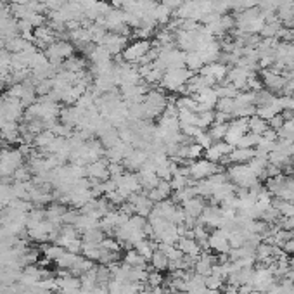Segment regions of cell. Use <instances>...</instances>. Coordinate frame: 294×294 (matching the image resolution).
I'll return each mask as SVG.
<instances>
[{
  "label": "cell",
  "instance_id": "1",
  "mask_svg": "<svg viewBox=\"0 0 294 294\" xmlns=\"http://www.w3.org/2000/svg\"><path fill=\"white\" fill-rule=\"evenodd\" d=\"M168 99L166 92L163 88H151V90L146 94V97L142 100V109H144V122H151V120H156L159 118L161 114L166 109Z\"/></svg>",
  "mask_w": 294,
  "mask_h": 294
},
{
  "label": "cell",
  "instance_id": "2",
  "mask_svg": "<svg viewBox=\"0 0 294 294\" xmlns=\"http://www.w3.org/2000/svg\"><path fill=\"white\" fill-rule=\"evenodd\" d=\"M194 75L187 68H175V70H166L161 80V88L166 92H180L189 82V78Z\"/></svg>",
  "mask_w": 294,
  "mask_h": 294
},
{
  "label": "cell",
  "instance_id": "3",
  "mask_svg": "<svg viewBox=\"0 0 294 294\" xmlns=\"http://www.w3.org/2000/svg\"><path fill=\"white\" fill-rule=\"evenodd\" d=\"M227 177L237 187H243V189H251L260 184V179L251 171V168L248 164H230Z\"/></svg>",
  "mask_w": 294,
  "mask_h": 294
},
{
  "label": "cell",
  "instance_id": "4",
  "mask_svg": "<svg viewBox=\"0 0 294 294\" xmlns=\"http://www.w3.org/2000/svg\"><path fill=\"white\" fill-rule=\"evenodd\" d=\"M187 168H189V177H191L192 180H196V182L208 179V177L215 175V173L223 171L221 164L211 163V161H208V159H204V158L196 159V161H192V163H189Z\"/></svg>",
  "mask_w": 294,
  "mask_h": 294
},
{
  "label": "cell",
  "instance_id": "5",
  "mask_svg": "<svg viewBox=\"0 0 294 294\" xmlns=\"http://www.w3.org/2000/svg\"><path fill=\"white\" fill-rule=\"evenodd\" d=\"M151 47H152L151 40H139V38H135L134 42L128 43V47L123 50L122 59H123L125 63L137 64V66H139V64L142 63V59L147 55V52L151 50Z\"/></svg>",
  "mask_w": 294,
  "mask_h": 294
},
{
  "label": "cell",
  "instance_id": "6",
  "mask_svg": "<svg viewBox=\"0 0 294 294\" xmlns=\"http://www.w3.org/2000/svg\"><path fill=\"white\" fill-rule=\"evenodd\" d=\"M248 118H232L228 122V130L227 135H225V142L230 144V146L236 147L237 142L241 140V137L244 134H248Z\"/></svg>",
  "mask_w": 294,
  "mask_h": 294
},
{
  "label": "cell",
  "instance_id": "7",
  "mask_svg": "<svg viewBox=\"0 0 294 294\" xmlns=\"http://www.w3.org/2000/svg\"><path fill=\"white\" fill-rule=\"evenodd\" d=\"M260 78L263 82V88H267L268 92H280V94L287 82L284 75L273 73L272 70H260Z\"/></svg>",
  "mask_w": 294,
  "mask_h": 294
},
{
  "label": "cell",
  "instance_id": "8",
  "mask_svg": "<svg viewBox=\"0 0 294 294\" xmlns=\"http://www.w3.org/2000/svg\"><path fill=\"white\" fill-rule=\"evenodd\" d=\"M107 159H99V161H92L85 166V175L92 182H106L109 179V166H107Z\"/></svg>",
  "mask_w": 294,
  "mask_h": 294
},
{
  "label": "cell",
  "instance_id": "9",
  "mask_svg": "<svg viewBox=\"0 0 294 294\" xmlns=\"http://www.w3.org/2000/svg\"><path fill=\"white\" fill-rule=\"evenodd\" d=\"M128 43H130L128 37H123V35H120V33H111V31H107L102 45L109 50V54L112 55V57H118V55L123 54V50L128 47Z\"/></svg>",
  "mask_w": 294,
  "mask_h": 294
},
{
  "label": "cell",
  "instance_id": "10",
  "mask_svg": "<svg viewBox=\"0 0 294 294\" xmlns=\"http://www.w3.org/2000/svg\"><path fill=\"white\" fill-rule=\"evenodd\" d=\"M147 159H149L147 152L144 151V149L135 147L134 151H132L130 154H128L127 158L123 159V166H125V170H127V171L139 173L144 168V164L147 163Z\"/></svg>",
  "mask_w": 294,
  "mask_h": 294
},
{
  "label": "cell",
  "instance_id": "11",
  "mask_svg": "<svg viewBox=\"0 0 294 294\" xmlns=\"http://www.w3.org/2000/svg\"><path fill=\"white\" fill-rule=\"evenodd\" d=\"M228 68L227 64H221V63H209V64H204L203 70L199 71L203 76H206L211 82H215V85H218V83L225 82V78H227L228 75Z\"/></svg>",
  "mask_w": 294,
  "mask_h": 294
},
{
  "label": "cell",
  "instance_id": "12",
  "mask_svg": "<svg viewBox=\"0 0 294 294\" xmlns=\"http://www.w3.org/2000/svg\"><path fill=\"white\" fill-rule=\"evenodd\" d=\"M233 151V146H230V144H227L225 140H220V142H213V146L211 147H208L206 151H204V159H208V161H211V163H218L220 164V161L223 159V158H227L228 154Z\"/></svg>",
  "mask_w": 294,
  "mask_h": 294
},
{
  "label": "cell",
  "instance_id": "13",
  "mask_svg": "<svg viewBox=\"0 0 294 294\" xmlns=\"http://www.w3.org/2000/svg\"><path fill=\"white\" fill-rule=\"evenodd\" d=\"M196 102L199 104V112L206 111V109H215L216 102H218V95H216V90L213 87L203 88L201 92H197L194 95Z\"/></svg>",
  "mask_w": 294,
  "mask_h": 294
},
{
  "label": "cell",
  "instance_id": "14",
  "mask_svg": "<svg viewBox=\"0 0 294 294\" xmlns=\"http://www.w3.org/2000/svg\"><path fill=\"white\" fill-rule=\"evenodd\" d=\"M255 156H256L255 149L233 147V151L228 154V161H230V164H248Z\"/></svg>",
  "mask_w": 294,
  "mask_h": 294
},
{
  "label": "cell",
  "instance_id": "15",
  "mask_svg": "<svg viewBox=\"0 0 294 294\" xmlns=\"http://www.w3.org/2000/svg\"><path fill=\"white\" fill-rule=\"evenodd\" d=\"M63 70L70 71V73H80V71L87 70V59L83 55H71L63 63Z\"/></svg>",
  "mask_w": 294,
  "mask_h": 294
},
{
  "label": "cell",
  "instance_id": "16",
  "mask_svg": "<svg viewBox=\"0 0 294 294\" xmlns=\"http://www.w3.org/2000/svg\"><path fill=\"white\" fill-rule=\"evenodd\" d=\"M152 18H154V21L158 23V25L166 26L168 23H170V19L173 18V11L168 9L163 2H158L154 7V11H152Z\"/></svg>",
  "mask_w": 294,
  "mask_h": 294
},
{
  "label": "cell",
  "instance_id": "17",
  "mask_svg": "<svg viewBox=\"0 0 294 294\" xmlns=\"http://www.w3.org/2000/svg\"><path fill=\"white\" fill-rule=\"evenodd\" d=\"M279 112H282V107H280V104H279V95H277V99L273 100V102L267 104V106L256 107V116L263 118L265 122H268L270 118H273V116L279 114Z\"/></svg>",
  "mask_w": 294,
  "mask_h": 294
},
{
  "label": "cell",
  "instance_id": "18",
  "mask_svg": "<svg viewBox=\"0 0 294 294\" xmlns=\"http://www.w3.org/2000/svg\"><path fill=\"white\" fill-rule=\"evenodd\" d=\"M204 66V61L203 57L199 55L197 50H191V52H185V68L192 73H199Z\"/></svg>",
  "mask_w": 294,
  "mask_h": 294
},
{
  "label": "cell",
  "instance_id": "19",
  "mask_svg": "<svg viewBox=\"0 0 294 294\" xmlns=\"http://www.w3.org/2000/svg\"><path fill=\"white\" fill-rule=\"evenodd\" d=\"M268 163L282 170V168H285V166H291V156L285 154V152H282V151L273 149V151L268 154Z\"/></svg>",
  "mask_w": 294,
  "mask_h": 294
},
{
  "label": "cell",
  "instance_id": "20",
  "mask_svg": "<svg viewBox=\"0 0 294 294\" xmlns=\"http://www.w3.org/2000/svg\"><path fill=\"white\" fill-rule=\"evenodd\" d=\"M248 130L251 132V134L263 135L265 132L268 130V122H265L263 118L255 114V116H251V118H248Z\"/></svg>",
  "mask_w": 294,
  "mask_h": 294
},
{
  "label": "cell",
  "instance_id": "21",
  "mask_svg": "<svg viewBox=\"0 0 294 294\" xmlns=\"http://www.w3.org/2000/svg\"><path fill=\"white\" fill-rule=\"evenodd\" d=\"M215 120H216V111L206 109V111L197 112V123L196 125L201 128V130H208V128L215 123Z\"/></svg>",
  "mask_w": 294,
  "mask_h": 294
},
{
  "label": "cell",
  "instance_id": "22",
  "mask_svg": "<svg viewBox=\"0 0 294 294\" xmlns=\"http://www.w3.org/2000/svg\"><path fill=\"white\" fill-rule=\"evenodd\" d=\"M227 130H228V123L215 122V123L211 125V127L208 128V134L213 139V142H220V140L225 139V135H227Z\"/></svg>",
  "mask_w": 294,
  "mask_h": 294
},
{
  "label": "cell",
  "instance_id": "23",
  "mask_svg": "<svg viewBox=\"0 0 294 294\" xmlns=\"http://www.w3.org/2000/svg\"><path fill=\"white\" fill-rule=\"evenodd\" d=\"M151 263H152V267H154L158 272H163V270H166L168 267H170V260H168V256L164 255L163 251H154L152 253V256H151Z\"/></svg>",
  "mask_w": 294,
  "mask_h": 294
},
{
  "label": "cell",
  "instance_id": "24",
  "mask_svg": "<svg viewBox=\"0 0 294 294\" xmlns=\"http://www.w3.org/2000/svg\"><path fill=\"white\" fill-rule=\"evenodd\" d=\"M261 135H256V134H251V132H248V134H244L241 137V140L237 142L236 147H244V149H255L258 146V140H260Z\"/></svg>",
  "mask_w": 294,
  "mask_h": 294
},
{
  "label": "cell",
  "instance_id": "25",
  "mask_svg": "<svg viewBox=\"0 0 294 294\" xmlns=\"http://www.w3.org/2000/svg\"><path fill=\"white\" fill-rule=\"evenodd\" d=\"M233 107H236V104H233V99L220 97V99H218V102H216V106H215V111H216V112H225V114L232 116Z\"/></svg>",
  "mask_w": 294,
  "mask_h": 294
},
{
  "label": "cell",
  "instance_id": "26",
  "mask_svg": "<svg viewBox=\"0 0 294 294\" xmlns=\"http://www.w3.org/2000/svg\"><path fill=\"white\" fill-rule=\"evenodd\" d=\"M194 142L196 144H199L201 147L206 151L208 147H211L213 146V139L209 137V134H208V130H201L199 134H197L196 137H194Z\"/></svg>",
  "mask_w": 294,
  "mask_h": 294
},
{
  "label": "cell",
  "instance_id": "27",
  "mask_svg": "<svg viewBox=\"0 0 294 294\" xmlns=\"http://www.w3.org/2000/svg\"><path fill=\"white\" fill-rule=\"evenodd\" d=\"M285 125V118H284V114L282 112H279V114H275L273 118H270L268 120V128L270 130H275V132H279L282 127Z\"/></svg>",
  "mask_w": 294,
  "mask_h": 294
},
{
  "label": "cell",
  "instance_id": "28",
  "mask_svg": "<svg viewBox=\"0 0 294 294\" xmlns=\"http://www.w3.org/2000/svg\"><path fill=\"white\" fill-rule=\"evenodd\" d=\"M282 111H294V95H279Z\"/></svg>",
  "mask_w": 294,
  "mask_h": 294
},
{
  "label": "cell",
  "instance_id": "29",
  "mask_svg": "<svg viewBox=\"0 0 294 294\" xmlns=\"http://www.w3.org/2000/svg\"><path fill=\"white\" fill-rule=\"evenodd\" d=\"M30 175H31L30 166H19L18 170L14 171V177L19 180V182H26V180L30 179Z\"/></svg>",
  "mask_w": 294,
  "mask_h": 294
},
{
  "label": "cell",
  "instance_id": "30",
  "mask_svg": "<svg viewBox=\"0 0 294 294\" xmlns=\"http://www.w3.org/2000/svg\"><path fill=\"white\" fill-rule=\"evenodd\" d=\"M161 2H163L164 6H166L168 9H170V11H173V13H175V11L179 9L180 6H182V2H184V0H161Z\"/></svg>",
  "mask_w": 294,
  "mask_h": 294
},
{
  "label": "cell",
  "instance_id": "31",
  "mask_svg": "<svg viewBox=\"0 0 294 294\" xmlns=\"http://www.w3.org/2000/svg\"><path fill=\"white\" fill-rule=\"evenodd\" d=\"M223 294H239V292H237L236 287H230V289H227V291H225Z\"/></svg>",
  "mask_w": 294,
  "mask_h": 294
},
{
  "label": "cell",
  "instance_id": "32",
  "mask_svg": "<svg viewBox=\"0 0 294 294\" xmlns=\"http://www.w3.org/2000/svg\"><path fill=\"white\" fill-rule=\"evenodd\" d=\"M291 166L294 168V156H292V158H291Z\"/></svg>",
  "mask_w": 294,
  "mask_h": 294
},
{
  "label": "cell",
  "instance_id": "33",
  "mask_svg": "<svg viewBox=\"0 0 294 294\" xmlns=\"http://www.w3.org/2000/svg\"><path fill=\"white\" fill-rule=\"evenodd\" d=\"M292 95H294V94H292Z\"/></svg>",
  "mask_w": 294,
  "mask_h": 294
}]
</instances>
